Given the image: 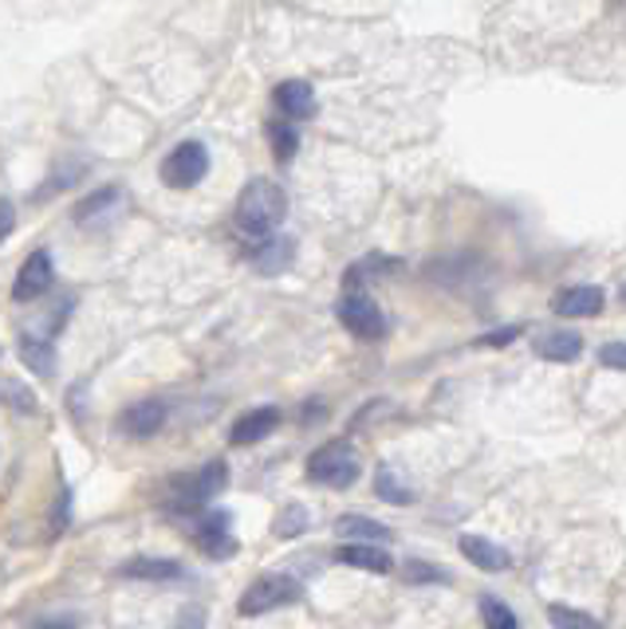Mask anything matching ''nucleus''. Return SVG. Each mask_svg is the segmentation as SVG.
Returning <instances> with one entry per match:
<instances>
[{"instance_id":"nucleus-1","label":"nucleus","mask_w":626,"mask_h":629,"mask_svg":"<svg viewBox=\"0 0 626 629\" xmlns=\"http://www.w3.org/2000/svg\"><path fill=\"white\" fill-rule=\"evenodd\" d=\"M287 216V193L284 185L269 182V177H253V182L244 185L241 197H236V229H241L244 236H272L284 224Z\"/></svg>"},{"instance_id":"nucleus-2","label":"nucleus","mask_w":626,"mask_h":629,"mask_svg":"<svg viewBox=\"0 0 626 629\" xmlns=\"http://www.w3.org/2000/svg\"><path fill=\"white\" fill-rule=\"evenodd\" d=\"M225 484H229L225 460H209V465H201L198 473L174 476L170 488H165V511H174V516H198Z\"/></svg>"},{"instance_id":"nucleus-3","label":"nucleus","mask_w":626,"mask_h":629,"mask_svg":"<svg viewBox=\"0 0 626 629\" xmlns=\"http://www.w3.org/2000/svg\"><path fill=\"white\" fill-rule=\"evenodd\" d=\"M304 602V582L287 570H272V575L253 578L244 587L241 602H236V613L241 618H264V613L280 610V606H300Z\"/></svg>"},{"instance_id":"nucleus-4","label":"nucleus","mask_w":626,"mask_h":629,"mask_svg":"<svg viewBox=\"0 0 626 629\" xmlns=\"http://www.w3.org/2000/svg\"><path fill=\"white\" fill-rule=\"evenodd\" d=\"M359 473H363V460L351 440H327L307 457V480L320 488H351Z\"/></svg>"},{"instance_id":"nucleus-5","label":"nucleus","mask_w":626,"mask_h":629,"mask_svg":"<svg viewBox=\"0 0 626 629\" xmlns=\"http://www.w3.org/2000/svg\"><path fill=\"white\" fill-rule=\"evenodd\" d=\"M335 315H340L343 331H351V335L363 338V343H378V338L386 335L383 307H378L374 295H366L363 287H347L343 300H340V307H335Z\"/></svg>"},{"instance_id":"nucleus-6","label":"nucleus","mask_w":626,"mask_h":629,"mask_svg":"<svg viewBox=\"0 0 626 629\" xmlns=\"http://www.w3.org/2000/svg\"><path fill=\"white\" fill-rule=\"evenodd\" d=\"M205 173H209V150L190 139V142H178V146L162 158L158 177H162L165 190H193L198 182H205Z\"/></svg>"},{"instance_id":"nucleus-7","label":"nucleus","mask_w":626,"mask_h":629,"mask_svg":"<svg viewBox=\"0 0 626 629\" xmlns=\"http://www.w3.org/2000/svg\"><path fill=\"white\" fill-rule=\"evenodd\" d=\"M193 547L213 562L233 559V555L241 551V544H236V535H233V516H229L225 508L205 511V516L198 519V527H193Z\"/></svg>"},{"instance_id":"nucleus-8","label":"nucleus","mask_w":626,"mask_h":629,"mask_svg":"<svg viewBox=\"0 0 626 629\" xmlns=\"http://www.w3.org/2000/svg\"><path fill=\"white\" fill-rule=\"evenodd\" d=\"M55 284V264H52V252L48 248H36L28 252V260L20 264L17 272V284H12V300L17 303H36L44 300Z\"/></svg>"},{"instance_id":"nucleus-9","label":"nucleus","mask_w":626,"mask_h":629,"mask_svg":"<svg viewBox=\"0 0 626 629\" xmlns=\"http://www.w3.org/2000/svg\"><path fill=\"white\" fill-rule=\"evenodd\" d=\"M165 422H170V406L165 402H158V397H147V402H134V406H127L119 414V433L131 440H150L154 433L165 429Z\"/></svg>"},{"instance_id":"nucleus-10","label":"nucleus","mask_w":626,"mask_h":629,"mask_svg":"<svg viewBox=\"0 0 626 629\" xmlns=\"http://www.w3.org/2000/svg\"><path fill=\"white\" fill-rule=\"evenodd\" d=\"M603 303H607V292L595 284H572L552 295V311L559 319H592L603 311Z\"/></svg>"},{"instance_id":"nucleus-11","label":"nucleus","mask_w":626,"mask_h":629,"mask_svg":"<svg viewBox=\"0 0 626 629\" xmlns=\"http://www.w3.org/2000/svg\"><path fill=\"white\" fill-rule=\"evenodd\" d=\"M280 422H284V414H280L276 406H256V409H249V414L236 417L233 429H229V445H236V448L261 445V440H269L272 433L280 429Z\"/></svg>"},{"instance_id":"nucleus-12","label":"nucleus","mask_w":626,"mask_h":629,"mask_svg":"<svg viewBox=\"0 0 626 629\" xmlns=\"http://www.w3.org/2000/svg\"><path fill=\"white\" fill-rule=\"evenodd\" d=\"M122 578H131V582H185V567L178 559H154V555H134L119 567Z\"/></svg>"},{"instance_id":"nucleus-13","label":"nucleus","mask_w":626,"mask_h":629,"mask_svg":"<svg viewBox=\"0 0 626 629\" xmlns=\"http://www.w3.org/2000/svg\"><path fill=\"white\" fill-rule=\"evenodd\" d=\"M335 562L351 570H366V575H391L394 559L383 544H340L335 547Z\"/></svg>"},{"instance_id":"nucleus-14","label":"nucleus","mask_w":626,"mask_h":629,"mask_svg":"<svg viewBox=\"0 0 626 629\" xmlns=\"http://www.w3.org/2000/svg\"><path fill=\"white\" fill-rule=\"evenodd\" d=\"M457 551L477 570H485V575H501V570L513 567V555L501 544H493V539H485V535H462V539H457Z\"/></svg>"},{"instance_id":"nucleus-15","label":"nucleus","mask_w":626,"mask_h":629,"mask_svg":"<svg viewBox=\"0 0 626 629\" xmlns=\"http://www.w3.org/2000/svg\"><path fill=\"white\" fill-rule=\"evenodd\" d=\"M272 99H276L280 114L292 122H307L315 114V91L304 79H284V83L272 91Z\"/></svg>"},{"instance_id":"nucleus-16","label":"nucleus","mask_w":626,"mask_h":629,"mask_svg":"<svg viewBox=\"0 0 626 629\" xmlns=\"http://www.w3.org/2000/svg\"><path fill=\"white\" fill-rule=\"evenodd\" d=\"M532 351L544 363H575L583 354V335H575V331H544V335L532 338Z\"/></svg>"},{"instance_id":"nucleus-17","label":"nucleus","mask_w":626,"mask_h":629,"mask_svg":"<svg viewBox=\"0 0 626 629\" xmlns=\"http://www.w3.org/2000/svg\"><path fill=\"white\" fill-rule=\"evenodd\" d=\"M335 535L347 539V544H391L394 531L378 519H366V516H340L335 519Z\"/></svg>"},{"instance_id":"nucleus-18","label":"nucleus","mask_w":626,"mask_h":629,"mask_svg":"<svg viewBox=\"0 0 626 629\" xmlns=\"http://www.w3.org/2000/svg\"><path fill=\"white\" fill-rule=\"evenodd\" d=\"M17 354H20V363H24L32 374H40V378H52V374H55V346L48 343V338L20 335Z\"/></svg>"},{"instance_id":"nucleus-19","label":"nucleus","mask_w":626,"mask_h":629,"mask_svg":"<svg viewBox=\"0 0 626 629\" xmlns=\"http://www.w3.org/2000/svg\"><path fill=\"white\" fill-rule=\"evenodd\" d=\"M122 201H127V193H122L119 185H103V190H95L91 197H83L75 205V224H91V221H99V216L119 213Z\"/></svg>"},{"instance_id":"nucleus-20","label":"nucleus","mask_w":626,"mask_h":629,"mask_svg":"<svg viewBox=\"0 0 626 629\" xmlns=\"http://www.w3.org/2000/svg\"><path fill=\"white\" fill-rule=\"evenodd\" d=\"M269 142H272V158H276L280 165H287L292 158H296L300 150V134H296V122L284 119V122H269Z\"/></svg>"},{"instance_id":"nucleus-21","label":"nucleus","mask_w":626,"mask_h":629,"mask_svg":"<svg viewBox=\"0 0 626 629\" xmlns=\"http://www.w3.org/2000/svg\"><path fill=\"white\" fill-rule=\"evenodd\" d=\"M477 610H481V626H485V629H521L516 610L508 602H501L496 595H481Z\"/></svg>"},{"instance_id":"nucleus-22","label":"nucleus","mask_w":626,"mask_h":629,"mask_svg":"<svg viewBox=\"0 0 626 629\" xmlns=\"http://www.w3.org/2000/svg\"><path fill=\"white\" fill-rule=\"evenodd\" d=\"M253 264L261 267L264 276H276L280 267L292 264V241H264L253 248Z\"/></svg>"},{"instance_id":"nucleus-23","label":"nucleus","mask_w":626,"mask_h":629,"mask_svg":"<svg viewBox=\"0 0 626 629\" xmlns=\"http://www.w3.org/2000/svg\"><path fill=\"white\" fill-rule=\"evenodd\" d=\"M307 527H312V516H307L304 504H284L276 524H272V531H276V539H300Z\"/></svg>"},{"instance_id":"nucleus-24","label":"nucleus","mask_w":626,"mask_h":629,"mask_svg":"<svg viewBox=\"0 0 626 629\" xmlns=\"http://www.w3.org/2000/svg\"><path fill=\"white\" fill-rule=\"evenodd\" d=\"M548 621L552 629H603V621L587 610H575V606H564V602H552L548 606Z\"/></svg>"},{"instance_id":"nucleus-25","label":"nucleus","mask_w":626,"mask_h":629,"mask_svg":"<svg viewBox=\"0 0 626 629\" xmlns=\"http://www.w3.org/2000/svg\"><path fill=\"white\" fill-rule=\"evenodd\" d=\"M374 496L386 504H414V488H406L391 468H378V473H374Z\"/></svg>"},{"instance_id":"nucleus-26","label":"nucleus","mask_w":626,"mask_h":629,"mask_svg":"<svg viewBox=\"0 0 626 629\" xmlns=\"http://www.w3.org/2000/svg\"><path fill=\"white\" fill-rule=\"evenodd\" d=\"M406 582H442V587H450L453 575L445 567H437V562H426V559H410L406 562Z\"/></svg>"},{"instance_id":"nucleus-27","label":"nucleus","mask_w":626,"mask_h":629,"mask_svg":"<svg viewBox=\"0 0 626 629\" xmlns=\"http://www.w3.org/2000/svg\"><path fill=\"white\" fill-rule=\"evenodd\" d=\"M68 527H71V488L60 484V496H55L52 516H48V539H60Z\"/></svg>"},{"instance_id":"nucleus-28","label":"nucleus","mask_w":626,"mask_h":629,"mask_svg":"<svg viewBox=\"0 0 626 629\" xmlns=\"http://www.w3.org/2000/svg\"><path fill=\"white\" fill-rule=\"evenodd\" d=\"M4 402H9V409H12V414H24V417H32L36 409H40V402H36V394H32V389H24V386H20L17 378H4Z\"/></svg>"},{"instance_id":"nucleus-29","label":"nucleus","mask_w":626,"mask_h":629,"mask_svg":"<svg viewBox=\"0 0 626 629\" xmlns=\"http://www.w3.org/2000/svg\"><path fill=\"white\" fill-rule=\"evenodd\" d=\"M599 363L607 366V371H626V338H618V343H603Z\"/></svg>"},{"instance_id":"nucleus-30","label":"nucleus","mask_w":626,"mask_h":629,"mask_svg":"<svg viewBox=\"0 0 626 629\" xmlns=\"http://www.w3.org/2000/svg\"><path fill=\"white\" fill-rule=\"evenodd\" d=\"M32 629H83V618L79 613H44L32 621Z\"/></svg>"},{"instance_id":"nucleus-31","label":"nucleus","mask_w":626,"mask_h":629,"mask_svg":"<svg viewBox=\"0 0 626 629\" xmlns=\"http://www.w3.org/2000/svg\"><path fill=\"white\" fill-rule=\"evenodd\" d=\"M513 338H521V327H516V323L513 327H501V331H493V335H485L481 338V346H508Z\"/></svg>"},{"instance_id":"nucleus-32","label":"nucleus","mask_w":626,"mask_h":629,"mask_svg":"<svg viewBox=\"0 0 626 629\" xmlns=\"http://www.w3.org/2000/svg\"><path fill=\"white\" fill-rule=\"evenodd\" d=\"M170 629H205V613H201V610H185Z\"/></svg>"},{"instance_id":"nucleus-33","label":"nucleus","mask_w":626,"mask_h":629,"mask_svg":"<svg viewBox=\"0 0 626 629\" xmlns=\"http://www.w3.org/2000/svg\"><path fill=\"white\" fill-rule=\"evenodd\" d=\"M12 224H17V216H12V201L4 197V236L12 233Z\"/></svg>"},{"instance_id":"nucleus-34","label":"nucleus","mask_w":626,"mask_h":629,"mask_svg":"<svg viewBox=\"0 0 626 629\" xmlns=\"http://www.w3.org/2000/svg\"><path fill=\"white\" fill-rule=\"evenodd\" d=\"M623 303H626V287H623Z\"/></svg>"}]
</instances>
